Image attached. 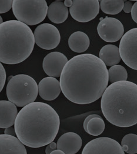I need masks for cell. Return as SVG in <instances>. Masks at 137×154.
Listing matches in <instances>:
<instances>
[{"instance_id": "1", "label": "cell", "mask_w": 137, "mask_h": 154, "mask_svg": "<svg viewBox=\"0 0 137 154\" xmlns=\"http://www.w3.org/2000/svg\"><path fill=\"white\" fill-rule=\"evenodd\" d=\"M109 82L108 70L99 57L91 54L68 60L60 76L63 94L71 102L84 105L102 97Z\"/></svg>"}, {"instance_id": "2", "label": "cell", "mask_w": 137, "mask_h": 154, "mask_svg": "<svg viewBox=\"0 0 137 154\" xmlns=\"http://www.w3.org/2000/svg\"><path fill=\"white\" fill-rule=\"evenodd\" d=\"M60 125V116L50 105L30 103L18 113L14 128L24 145L37 148L47 145L56 138Z\"/></svg>"}, {"instance_id": "3", "label": "cell", "mask_w": 137, "mask_h": 154, "mask_svg": "<svg viewBox=\"0 0 137 154\" xmlns=\"http://www.w3.org/2000/svg\"><path fill=\"white\" fill-rule=\"evenodd\" d=\"M101 108L112 125L126 128L137 124V85L128 81L110 85L104 91Z\"/></svg>"}, {"instance_id": "4", "label": "cell", "mask_w": 137, "mask_h": 154, "mask_svg": "<svg viewBox=\"0 0 137 154\" xmlns=\"http://www.w3.org/2000/svg\"><path fill=\"white\" fill-rule=\"evenodd\" d=\"M34 33L29 26L9 20L0 25V62L20 64L31 54L35 45Z\"/></svg>"}, {"instance_id": "5", "label": "cell", "mask_w": 137, "mask_h": 154, "mask_svg": "<svg viewBox=\"0 0 137 154\" xmlns=\"http://www.w3.org/2000/svg\"><path fill=\"white\" fill-rule=\"evenodd\" d=\"M6 92L8 101L17 106L24 107L36 101L38 86L33 78L26 74H18L8 81Z\"/></svg>"}, {"instance_id": "6", "label": "cell", "mask_w": 137, "mask_h": 154, "mask_svg": "<svg viewBox=\"0 0 137 154\" xmlns=\"http://www.w3.org/2000/svg\"><path fill=\"white\" fill-rule=\"evenodd\" d=\"M45 0H14L13 13L18 21L27 26H35L42 22L48 12Z\"/></svg>"}, {"instance_id": "7", "label": "cell", "mask_w": 137, "mask_h": 154, "mask_svg": "<svg viewBox=\"0 0 137 154\" xmlns=\"http://www.w3.org/2000/svg\"><path fill=\"white\" fill-rule=\"evenodd\" d=\"M119 51L125 64L131 69L137 70V28L124 34L120 43Z\"/></svg>"}, {"instance_id": "8", "label": "cell", "mask_w": 137, "mask_h": 154, "mask_svg": "<svg viewBox=\"0 0 137 154\" xmlns=\"http://www.w3.org/2000/svg\"><path fill=\"white\" fill-rule=\"evenodd\" d=\"M70 8L72 18L79 23H88L94 20L100 12L98 0H73Z\"/></svg>"}, {"instance_id": "9", "label": "cell", "mask_w": 137, "mask_h": 154, "mask_svg": "<svg viewBox=\"0 0 137 154\" xmlns=\"http://www.w3.org/2000/svg\"><path fill=\"white\" fill-rule=\"evenodd\" d=\"M34 35L36 44L39 47L46 50L55 48L61 41L58 28L48 23L38 26L34 32Z\"/></svg>"}, {"instance_id": "10", "label": "cell", "mask_w": 137, "mask_h": 154, "mask_svg": "<svg viewBox=\"0 0 137 154\" xmlns=\"http://www.w3.org/2000/svg\"><path fill=\"white\" fill-rule=\"evenodd\" d=\"M81 154H125L121 145L108 137L94 139L85 145Z\"/></svg>"}, {"instance_id": "11", "label": "cell", "mask_w": 137, "mask_h": 154, "mask_svg": "<svg viewBox=\"0 0 137 154\" xmlns=\"http://www.w3.org/2000/svg\"><path fill=\"white\" fill-rule=\"evenodd\" d=\"M100 38L107 42H115L124 35V28L122 23L112 17H106L100 21L97 26Z\"/></svg>"}, {"instance_id": "12", "label": "cell", "mask_w": 137, "mask_h": 154, "mask_svg": "<svg viewBox=\"0 0 137 154\" xmlns=\"http://www.w3.org/2000/svg\"><path fill=\"white\" fill-rule=\"evenodd\" d=\"M68 61L67 57L60 52L47 55L42 62V68L47 75L54 78L60 77L65 65Z\"/></svg>"}, {"instance_id": "13", "label": "cell", "mask_w": 137, "mask_h": 154, "mask_svg": "<svg viewBox=\"0 0 137 154\" xmlns=\"http://www.w3.org/2000/svg\"><path fill=\"white\" fill-rule=\"evenodd\" d=\"M61 91L60 81L54 77H45L38 84V94L45 101L55 100Z\"/></svg>"}, {"instance_id": "14", "label": "cell", "mask_w": 137, "mask_h": 154, "mask_svg": "<svg viewBox=\"0 0 137 154\" xmlns=\"http://www.w3.org/2000/svg\"><path fill=\"white\" fill-rule=\"evenodd\" d=\"M83 141L79 135L74 132H67L57 141V149L65 154H76L81 149Z\"/></svg>"}, {"instance_id": "15", "label": "cell", "mask_w": 137, "mask_h": 154, "mask_svg": "<svg viewBox=\"0 0 137 154\" xmlns=\"http://www.w3.org/2000/svg\"><path fill=\"white\" fill-rule=\"evenodd\" d=\"M0 154H27L24 145L18 138L0 134Z\"/></svg>"}, {"instance_id": "16", "label": "cell", "mask_w": 137, "mask_h": 154, "mask_svg": "<svg viewBox=\"0 0 137 154\" xmlns=\"http://www.w3.org/2000/svg\"><path fill=\"white\" fill-rule=\"evenodd\" d=\"M18 110L10 101H0V128H7L14 125Z\"/></svg>"}, {"instance_id": "17", "label": "cell", "mask_w": 137, "mask_h": 154, "mask_svg": "<svg viewBox=\"0 0 137 154\" xmlns=\"http://www.w3.org/2000/svg\"><path fill=\"white\" fill-rule=\"evenodd\" d=\"M47 16L51 22L61 24L68 17V9L61 1H55L49 5Z\"/></svg>"}, {"instance_id": "18", "label": "cell", "mask_w": 137, "mask_h": 154, "mask_svg": "<svg viewBox=\"0 0 137 154\" xmlns=\"http://www.w3.org/2000/svg\"><path fill=\"white\" fill-rule=\"evenodd\" d=\"M90 44L87 35L82 31H76L68 39L70 48L76 53H82L87 51Z\"/></svg>"}, {"instance_id": "19", "label": "cell", "mask_w": 137, "mask_h": 154, "mask_svg": "<svg viewBox=\"0 0 137 154\" xmlns=\"http://www.w3.org/2000/svg\"><path fill=\"white\" fill-rule=\"evenodd\" d=\"M99 57L105 65L109 66L118 64L121 60L119 48L112 44L104 46L100 50Z\"/></svg>"}, {"instance_id": "20", "label": "cell", "mask_w": 137, "mask_h": 154, "mask_svg": "<svg viewBox=\"0 0 137 154\" xmlns=\"http://www.w3.org/2000/svg\"><path fill=\"white\" fill-rule=\"evenodd\" d=\"M124 3L123 0H102L100 1V8L107 14L116 15L123 10Z\"/></svg>"}, {"instance_id": "21", "label": "cell", "mask_w": 137, "mask_h": 154, "mask_svg": "<svg viewBox=\"0 0 137 154\" xmlns=\"http://www.w3.org/2000/svg\"><path fill=\"white\" fill-rule=\"evenodd\" d=\"M109 81L111 84L119 81H126L128 73L126 69L122 65H115L112 66L108 70Z\"/></svg>"}, {"instance_id": "22", "label": "cell", "mask_w": 137, "mask_h": 154, "mask_svg": "<svg viewBox=\"0 0 137 154\" xmlns=\"http://www.w3.org/2000/svg\"><path fill=\"white\" fill-rule=\"evenodd\" d=\"M105 122L101 117H95L91 119L88 122L87 131L88 134L92 136H98L105 130Z\"/></svg>"}, {"instance_id": "23", "label": "cell", "mask_w": 137, "mask_h": 154, "mask_svg": "<svg viewBox=\"0 0 137 154\" xmlns=\"http://www.w3.org/2000/svg\"><path fill=\"white\" fill-rule=\"evenodd\" d=\"M123 151L129 154L137 153V135L129 134L125 135L121 141Z\"/></svg>"}, {"instance_id": "24", "label": "cell", "mask_w": 137, "mask_h": 154, "mask_svg": "<svg viewBox=\"0 0 137 154\" xmlns=\"http://www.w3.org/2000/svg\"><path fill=\"white\" fill-rule=\"evenodd\" d=\"M13 0H0V14L9 11L13 7Z\"/></svg>"}, {"instance_id": "25", "label": "cell", "mask_w": 137, "mask_h": 154, "mask_svg": "<svg viewBox=\"0 0 137 154\" xmlns=\"http://www.w3.org/2000/svg\"><path fill=\"white\" fill-rule=\"evenodd\" d=\"M5 82H6V71L4 66L0 62V92L4 88Z\"/></svg>"}, {"instance_id": "26", "label": "cell", "mask_w": 137, "mask_h": 154, "mask_svg": "<svg viewBox=\"0 0 137 154\" xmlns=\"http://www.w3.org/2000/svg\"><path fill=\"white\" fill-rule=\"evenodd\" d=\"M57 148V145L56 143L52 142L48 145H47V146H46L45 148V154H50L52 151L56 150V149Z\"/></svg>"}, {"instance_id": "27", "label": "cell", "mask_w": 137, "mask_h": 154, "mask_svg": "<svg viewBox=\"0 0 137 154\" xmlns=\"http://www.w3.org/2000/svg\"><path fill=\"white\" fill-rule=\"evenodd\" d=\"M131 13L132 20L137 24V1L134 4Z\"/></svg>"}, {"instance_id": "28", "label": "cell", "mask_w": 137, "mask_h": 154, "mask_svg": "<svg viewBox=\"0 0 137 154\" xmlns=\"http://www.w3.org/2000/svg\"><path fill=\"white\" fill-rule=\"evenodd\" d=\"M132 4L131 1H126L124 3V7H123V11L125 13H129L131 12L132 8Z\"/></svg>"}, {"instance_id": "29", "label": "cell", "mask_w": 137, "mask_h": 154, "mask_svg": "<svg viewBox=\"0 0 137 154\" xmlns=\"http://www.w3.org/2000/svg\"><path fill=\"white\" fill-rule=\"evenodd\" d=\"M100 116L99 115H97V114H91V115H89V116H88L86 118V119L84 120V124H83V127H84V130L87 131V126L88 122H89V121L93 118H95V117H99Z\"/></svg>"}, {"instance_id": "30", "label": "cell", "mask_w": 137, "mask_h": 154, "mask_svg": "<svg viewBox=\"0 0 137 154\" xmlns=\"http://www.w3.org/2000/svg\"><path fill=\"white\" fill-rule=\"evenodd\" d=\"M4 134L15 137V135H16V133H15V131L14 127H8L7 128L5 129Z\"/></svg>"}, {"instance_id": "31", "label": "cell", "mask_w": 137, "mask_h": 154, "mask_svg": "<svg viewBox=\"0 0 137 154\" xmlns=\"http://www.w3.org/2000/svg\"><path fill=\"white\" fill-rule=\"evenodd\" d=\"M64 5L68 8V7H71L73 5V1L72 0H65L64 1Z\"/></svg>"}, {"instance_id": "32", "label": "cell", "mask_w": 137, "mask_h": 154, "mask_svg": "<svg viewBox=\"0 0 137 154\" xmlns=\"http://www.w3.org/2000/svg\"><path fill=\"white\" fill-rule=\"evenodd\" d=\"M50 154H65L63 151L59 150V149H56L54 151H52Z\"/></svg>"}, {"instance_id": "33", "label": "cell", "mask_w": 137, "mask_h": 154, "mask_svg": "<svg viewBox=\"0 0 137 154\" xmlns=\"http://www.w3.org/2000/svg\"><path fill=\"white\" fill-rule=\"evenodd\" d=\"M2 23H3V20H2V17H1V15H0V25H1Z\"/></svg>"}]
</instances>
